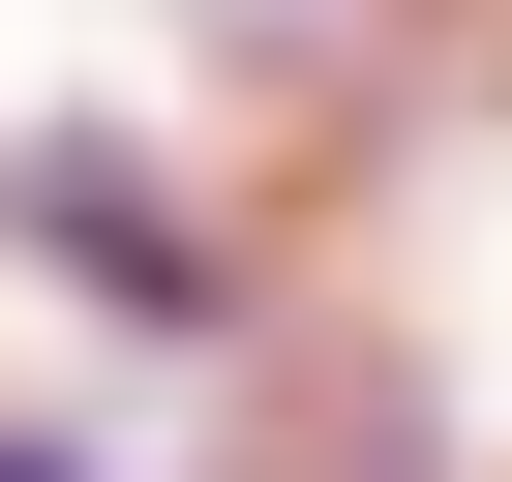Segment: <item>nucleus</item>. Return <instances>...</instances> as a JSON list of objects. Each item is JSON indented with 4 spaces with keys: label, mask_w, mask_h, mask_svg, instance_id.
Instances as JSON below:
<instances>
[{
    "label": "nucleus",
    "mask_w": 512,
    "mask_h": 482,
    "mask_svg": "<svg viewBox=\"0 0 512 482\" xmlns=\"http://www.w3.org/2000/svg\"><path fill=\"white\" fill-rule=\"evenodd\" d=\"M0 482H91V452H0Z\"/></svg>",
    "instance_id": "1"
}]
</instances>
